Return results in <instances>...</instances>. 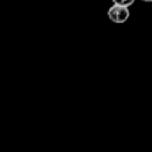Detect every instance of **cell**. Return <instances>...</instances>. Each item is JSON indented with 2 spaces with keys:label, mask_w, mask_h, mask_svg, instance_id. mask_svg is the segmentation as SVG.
I'll return each instance as SVG.
<instances>
[{
  "label": "cell",
  "mask_w": 152,
  "mask_h": 152,
  "mask_svg": "<svg viewBox=\"0 0 152 152\" xmlns=\"http://www.w3.org/2000/svg\"><path fill=\"white\" fill-rule=\"evenodd\" d=\"M107 17L113 23L123 24L129 19L130 12H129V9L121 7L119 5H116L113 3V5L107 11Z\"/></svg>",
  "instance_id": "obj_1"
},
{
  "label": "cell",
  "mask_w": 152,
  "mask_h": 152,
  "mask_svg": "<svg viewBox=\"0 0 152 152\" xmlns=\"http://www.w3.org/2000/svg\"><path fill=\"white\" fill-rule=\"evenodd\" d=\"M113 3L116 5H119V7H121L129 9V7L134 3V1H133V0H113Z\"/></svg>",
  "instance_id": "obj_2"
}]
</instances>
